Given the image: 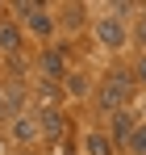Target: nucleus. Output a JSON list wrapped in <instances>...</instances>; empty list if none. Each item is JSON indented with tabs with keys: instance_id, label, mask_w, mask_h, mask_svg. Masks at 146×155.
<instances>
[{
	"instance_id": "6e6552de",
	"label": "nucleus",
	"mask_w": 146,
	"mask_h": 155,
	"mask_svg": "<svg viewBox=\"0 0 146 155\" xmlns=\"http://www.w3.org/2000/svg\"><path fill=\"white\" fill-rule=\"evenodd\" d=\"M0 51H21V34H17V25H0Z\"/></svg>"
},
{
	"instance_id": "39448f33",
	"label": "nucleus",
	"mask_w": 146,
	"mask_h": 155,
	"mask_svg": "<svg viewBox=\"0 0 146 155\" xmlns=\"http://www.w3.org/2000/svg\"><path fill=\"white\" fill-rule=\"evenodd\" d=\"M38 126H42V134H50V138L63 134V113H59V109H42V113H38Z\"/></svg>"
},
{
	"instance_id": "0eeeda50",
	"label": "nucleus",
	"mask_w": 146,
	"mask_h": 155,
	"mask_svg": "<svg viewBox=\"0 0 146 155\" xmlns=\"http://www.w3.org/2000/svg\"><path fill=\"white\" fill-rule=\"evenodd\" d=\"M84 151H88V155H109V151H113V143H109L100 130H92V134L84 138Z\"/></svg>"
},
{
	"instance_id": "9b49d317",
	"label": "nucleus",
	"mask_w": 146,
	"mask_h": 155,
	"mask_svg": "<svg viewBox=\"0 0 146 155\" xmlns=\"http://www.w3.org/2000/svg\"><path fill=\"white\" fill-rule=\"evenodd\" d=\"M138 42H142V46H146V17H142V21H138Z\"/></svg>"
},
{
	"instance_id": "f8f14e48",
	"label": "nucleus",
	"mask_w": 146,
	"mask_h": 155,
	"mask_svg": "<svg viewBox=\"0 0 146 155\" xmlns=\"http://www.w3.org/2000/svg\"><path fill=\"white\" fill-rule=\"evenodd\" d=\"M138 80H142V84H146V54H142V59H138Z\"/></svg>"
},
{
	"instance_id": "1a4fd4ad",
	"label": "nucleus",
	"mask_w": 146,
	"mask_h": 155,
	"mask_svg": "<svg viewBox=\"0 0 146 155\" xmlns=\"http://www.w3.org/2000/svg\"><path fill=\"white\" fill-rule=\"evenodd\" d=\"M129 151H134V155H146V126H138V130H134V138H129Z\"/></svg>"
},
{
	"instance_id": "f03ea898",
	"label": "nucleus",
	"mask_w": 146,
	"mask_h": 155,
	"mask_svg": "<svg viewBox=\"0 0 146 155\" xmlns=\"http://www.w3.org/2000/svg\"><path fill=\"white\" fill-rule=\"evenodd\" d=\"M17 13L25 17V25L33 29V34H50V25H54V21L46 17V8H42V4H29V0H21V4H17Z\"/></svg>"
},
{
	"instance_id": "20e7f679",
	"label": "nucleus",
	"mask_w": 146,
	"mask_h": 155,
	"mask_svg": "<svg viewBox=\"0 0 146 155\" xmlns=\"http://www.w3.org/2000/svg\"><path fill=\"white\" fill-rule=\"evenodd\" d=\"M13 134H17L21 143H33V138L42 134V126H38V117H33V113H21V117L13 122Z\"/></svg>"
},
{
	"instance_id": "9d476101",
	"label": "nucleus",
	"mask_w": 146,
	"mask_h": 155,
	"mask_svg": "<svg viewBox=\"0 0 146 155\" xmlns=\"http://www.w3.org/2000/svg\"><path fill=\"white\" fill-rule=\"evenodd\" d=\"M42 67H46L50 76H54V71H63V54H59V51H46V59H42Z\"/></svg>"
},
{
	"instance_id": "f257e3e1",
	"label": "nucleus",
	"mask_w": 146,
	"mask_h": 155,
	"mask_svg": "<svg viewBox=\"0 0 146 155\" xmlns=\"http://www.w3.org/2000/svg\"><path fill=\"white\" fill-rule=\"evenodd\" d=\"M134 92V84H129V76H113L109 84H104V92H100V105L104 109H121V101Z\"/></svg>"
},
{
	"instance_id": "7ed1b4c3",
	"label": "nucleus",
	"mask_w": 146,
	"mask_h": 155,
	"mask_svg": "<svg viewBox=\"0 0 146 155\" xmlns=\"http://www.w3.org/2000/svg\"><path fill=\"white\" fill-rule=\"evenodd\" d=\"M96 34H100V42H104V46H113V51H117V46L125 42V29H121V21H113V17H104Z\"/></svg>"
},
{
	"instance_id": "423d86ee",
	"label": "nucleus",
	"mask_w": 146,
	"mask_h": 155,
	"mask_svg": "<svg viewBox=\"0 0 146 155\" xmlns=\"http://www.w3.org/2000/svg\"><path fill=\"white\" fill-rule=\"evenodd\" d=\"M113 130L129 143V138H134V130H138V126H134V113H129V109H117V113H113Z\"/></svg>"
}]
</instances>
